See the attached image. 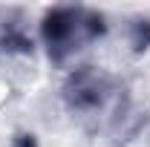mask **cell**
<instances>
[{"label": "cell", "mask_w": 150, "mask_h": 147, "mask_svg": "<svg viewBox=\"0 0 150 147\" xmlns=\"http://www.w3.org/2000/svg\"><path fill=\"white\" fill-rule=\"evenodd\" d=\"M130 43H133L136 52H144V49L150 46V20H136V23H133Z\"/></svg>", "instance_id": "cell-3"}, {"label": "cell", "mask_w": 150, "mask_h": 147, "mask_svg": "<svg viewBox=\"0 0 150 147\" xmlns=\"http://www.w3.org/2000/svg\"><path fill=\"white\" fill-rule=\"evenodd\" d=\"M64 104L81 121L110 127L127 110V92L121 81L112 78L110 72L95 66H81L64 84Z\"/></svg>", "instance_id": "cell-1"}, {"label": "cell", "mask_w": 150, "mask_h": 147, "mask_svg": "<svg viewBox=\"0 0 150 147\" xmlns=\"http://www.w3.org/2000/svg\"><path fill=\"white\" fill-rule=\"evenodd\" d=\"M107 35V20L101 12L87 6H55L43 15L40 37L52 64H67L72 55L84 52L90 43Z\"/></svg>", "instance_id": "cell-2"}]
</instances>
